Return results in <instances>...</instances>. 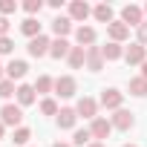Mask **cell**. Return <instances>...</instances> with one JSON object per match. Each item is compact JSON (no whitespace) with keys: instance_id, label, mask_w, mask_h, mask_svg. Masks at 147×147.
Returning <instances> with one entry per match:
<instances>
[{"instance_id":"obj_10","label":"cell","mask_w":147,"mask_h":147,"mask_svg":"<svg viewBox=\"0 0 147 147\" xmlns=\"http://www.w3.org/2000/svg\"><path fill=\"white\" fill-rule=\"evenodd\" d=\"M110 124H113L115 130H130L136 121H133V113H127V110H115V115L110 118Z\"/></svg>"},{"instance_id":"obj_1","label":"cell","mask_w":147,"mask_h":147,"mask_svg":"<svg viewBox=\"0 0 147 147\" xmlns=\"http://www.w3.org/2000/svg\"><path fill=\"white\" fill-rule=\"evenodd\" d=\"M0 121H3V127H20L23 110L15 107V104H3V110H0Z\"/></svg>"},{"instance_id":"obj_36","label":"cell","mask_w":147,"mask_h":147,"mask_svg":"<svg viewBox=\"0 0 147 147\" xmlns=\"http://www.w3.org/2000/svg\"><path fill=\"white\" fill-rule=\"evenodd\" d=\"M52 147H72V144H63V141H55Z\"/></svg>"},{"instance_id":"obj_33","label":"cell","mask_w":147,"mask_h":147,"mask_svg":"<svg viewBox=\"0 0 147 147\" xmlns=\"http://www.w3.org/2000/svg\"><path fill=\"white\" fill-rule=\"evenodd\" d=\"M12 46H15V43H12L9 38H0V55H9V52H12Z\"/></svg>"},{"instance_id":"obj_11","label":"cell","mask_w":147,"mask_h":147,"mask_svg":"<svg viewBox=\"0 0 147 147\" xmlns=\"http://www.w3.org/2000/svg\"><path fill=\"white\" fill-rule=\"evenodd\" d=\"M75 113L92 121V118H98V115H95V113H98V104H95L92 98H81V101H78V107H75Z\"/></svg>"},{"instance_id":"obj_27","label":"cell","mask_w":147,"mask_h":147,"mask_svg":"<svg viewBox=\"0 0 147 147\" xmlns=\"http://www.w3.org/2000/svg\"><path fill=\"white\" fill-rule=\"evenodd\" d=\"M29 138H32V133H29V127H18L15 130V144H29Z\"/></svg>"},{"instance_id":"obj_19","label":"cell","mask_w":147,"mask_h":147,"mask_svg":"<svg viewBox=\"0 0 147 147\" xmlns=\"http://www.w3.org/2000/svg\"><path fill=\"white\" fill-rule=\"evenodd\" d=\"M69 43H66V38H58V40H52V49H49V55L52 58H66L69 55Z\"/></svg>"},{"instance_id":"obj_2","label":"cell","mask_w":147,"mask_h":147,"mask_svg":"<svg viewBox=\"0 0 147 147\" xmlns=\"http://www.w3.org/2000/svg\"><path fill=\"white\" fill-rule=\"evenodd\" d=\"M49 49H52V40L46 35H38V38L29 40V55L32 58H43V55H49Z\"/></svg>"},{"instance_id":"obj_24","label":"cell","mask_w":147,"mask_h":147,"mask_svg":"<svg viewBox=\"0 0 147 147\" xmlns=\"http://www.w3.org/2000/svg\"><path fill=\"white\" fill-rule=\"evenodd\" d=\"M90 138H92L90 130H75V136H72V144H75V147H87Z\"/></svg>"},{"instance_id":"obj_6","label":"cell","mask_w":147,"mask_h":147,"mask_svg":"<svg viewBox=\"0 0 147 147\" xmlns=\"http://www.w3.org/2000/svg\"><path fill=\"white\" fill-rule=\"evenodd\" d=\"M124 58H127V63H144V61H147V46L130 43V46L124 49Z\"/></svg>"},{"instance_id":"obj_15","label":"cell","mask_w":147,"mask_h":147,"mask_svg":"<svg viewBox=\"0 0 147 147\" xmlns=\"http://www.w3.org/2000/svg\"><path fill=\"white\" fill-rule=\"evenodd\" d=\"M26 61H9V66H6V75H9V81H20L23 75H26Z\"/></svg>"},{"instance_id":"obj_25","label":"cell","mask_w":147,"mask_h":147,"mask_svg":"<svg viewBox=\"0 0 147 147\" xmlns=\"http://www.w3.org/2000/svg\"><path fill=\"white\" fill-rule=\"evenodd\" d=\"M49 90H55V81H52L49 75H40L38 84H35V92H49Z\"/></svg>"},{"instance_id":"obj_17","label":"cell","mask_w":147,"mask_h":147,"mask_svg":"<svg viewBox=\"0 0 147 147\" xmlns=\"http://www.w3.org/2000/svg\"><path fill=\"white\" fill-rule=\"evenodd\" d=\"M18 101H20V107H29V104H35V87H29V84H20V87H18Z\"/></svg>"},{"instance_id":"obj_29","label":"cell","mask_w":147,"mask_h":147,"mask_svg":"<svg viewBox=\"0 0 147 147\" xmlns=\"http://www.w3.org/2000/svg\"><path fill=\"white\" fill-rule=\"evenodd\" d=\"M18 12V3H15V0H0V15H15Z\"/></svg>"},{"instance_id":"obj_22","label":"cell","mask_w":147,"mask_h":147,"mask_svg":"<svg viewBox=\"0 0 147 147\" xmlns=\"http://www.w3.org/2000/svg\"><path fill=\"white\" fill-rule=\"evenodd\" d=\"M20 32H23L26 38H38V35H40V23H38L35 18H26V20L20 23Z\"/></svg>"},{"instance_id":"obj_13","label":"cell","mask_w":147,"mask_h":147,"mask_svg":"<svg viewBox=\"0 0 147 147\" xmlns=\"http://www.w3.org/2000/svg\"><path fill=\"white\" fill-rule=\"evenodd\" d=\"M66 61H69L72 69H81V66L87 63V49H84V46H72L69 55H66Z\"/></svg>"},{"instance_id":"obj_30","label":"cell","mask_w":147,"mask_h":147,"mask_svg":"<svg viewBox=\"0 0 147 147\" xmlns=\"http://www.w3.org/2000/svg\"><path fill=\"white\" fill-rule=\"evenodd\" d=\"M23 9H26L29 15H38V12L43 9V3H40V0H26V3H23Z\"/></svg>"},{"instance_id":"obj_9","label":"cell","mask_w":147,"mask_h":147,"mask_svg":"<svg viewBox=\"0 0 147 147\" xmlns=\"http://www.w3.org/2000/svg\"><path fill=\"white\" fill-rule=\"evenodd\" d=\"M87 66L92 72H101L104 69V52H101V46H90L87 49Z\"/></svg>"},{"instance_id":"obj_28","label":"cell","mask_w":147,"mask_h":147,"mask_svg":"<svg viewBox=\"0 0 147 147\" xmlns=\"http://www.w3.org/2000/svg\"><path fill=\"white\" fill-rule=\"evenodd\" d=\"M18 90H15V81H0V98H9V95H15Z\"/></svg>"},{"instance_id":"obj_3","label":"cell","mask_w":147,"mask_h":147,"mask_svg":"<svg viewBox=\"0 0 147 147\" xmlns=\"http://www.w3.org/2000/svg\"><path fill=\"white\" fill-rule=\"evenodd\" d=\"M75 90H78V84H75V78H72V75H61V78L55 81V92H58L61 98H72V95H75Z\"/></svg>"},{"instance_id":"obj_8","label":"cell","mask_w":147,"mask_h":147,"mask_svg":"<svg viewBox=\"0 0 147 147\" xmlns=\"http://www.w3.org/2000/svg\"><path fill=\"white\" fill-rule=\"evenodd\" d=\"M107 32H110V40H115V43H121L124 38H130V26H127L124 20H113V23L107 26Z\"/></svg>"},{"instance_id":"obj_5","label":"cell","mask_w":147,"mask_h":147,"mask_svg":"<svg viewBox=\"0 0 147 147\" xmlns=\"http://www.w3.org/2000/svg\"><path fill=\"white\" fill-rule=\"evenodd\" d=\"M121 20H124L127 26H136V29H138V26L144 23V12H141L138 6H124V9H121Z\"/></svg>"},{"instance_id":"obj_20","label":"cell","mask_w":147,"mask_h":147,"mask_svg":"<svg viewBox=\"0 0 147 147\" xmlns=\"http://www.w3.org/2000/svg\"><path fill=\"white\" fill-rule=\"evenodd\" d=\"M101 52H104L107 61H118V58H124V49H121V43H115V40H110L107 46H101Z\"/></svg>"},{"instance_id":"obj_12","label":"cell","mask_w":147,"mask_h":147,"mask_svg":"<svg viewBox=\"0 0 147 147\" xmlns=\"http://www.w3.org/2000/svg\"><path fill=\"white\" fill-rule=\"evenodd\" d=\"M90 6L84 3V0H75V3H69V20H87L90 18Z\"/></svg>"},{"instance_id":"obj_35","label":"cell","mask_w":147,"mask_h":147,"mask_svg":"<svg viewBox=\"0 0 147 147\" xmlns=\"http://www.w3.org/2000/svg\"><path fill=\"white\" fill-rule=\"evenodd\" d=\"M141 78H147V61L141 63Z\"/></svg>"},{"instance_id":"obj_32","label":"cell","mask_w":147,"mask_h":147,"mask_svg":"<svg viewBox=\"0 0 147 147\" xmlns=\"http://www.w3.org/2000/svg\"><path fill=\"white\" fill-rule=\"evenodd\" d=\"M9 18H3V15H0V38H9Z\"/></svg>"},{"instance_id":"obj_7","label":"cell","mask_w":147,"mask_h":147,"mask_svg":"<svg viewBox=\"0 0 147 147\" xmlns=\"http://www.w3.org/2000/svg\"><path fill=\"white\" fill-rule=\"evenodd\" d=\"M121 101H124V95H121L115 87H110V90L101 92V104H104L107 110H121Z\"/></svg>"},{"instance_id":"obj_14","label":"cell","mask_w":147,"mask_h":147,"mask_svg":"<svg viewBox=\"0 0 147 147\" xmlns=\"http://www.w3.org/2000/svg\"><path fill=\"white\" fill-rule=\"evenodd\" d=\"M75 40L90 49V46L95 43V29H92V26H78V29H75Z\"/></svg>"},{"instance_id":"obj_31","label":"cell","mask_w":147,"mask_h":147,"mask_svg":"<svg viewBox=\"0 0 147 147\" xmlns=\"http://www.w3.org/2000/svg\"><path fill=\"white\" fill-rule=\"evenodd\" d=\"M136 35H138V43L144 46V43H147V20H144V23H141V26L136 29Z\"/></svg>"},{"instance_id":"obj_34","label":"cell","mask_w":147,"mask_h":147,"mask_svg":"<svg viewBox=\"0 0 147 147\" xmlns=\"http://www.w3.org/2000/svg\"><path fill=\"white\" fill-rule=\"evenodd\" d=\"M87 147H107V144H104V141H90Z\"/></svg>"},{"instance_id":"obj_40","label":"cell","mask_w":147,"mask_h":147,"mask_svg":"<svg viewBox=\"0 0 147 147\" xmlns=\"http://www.w3.org/2000/svg\"><path fill=\"white\" fill-rule=\"evenodd\" d=\"M124 147H136V144H124Z\"/></svg>"},{"instance_id":"obj_18","label":"cell","mask_w":147,"mask_h":147,"mask_svg":"<svg viewBox=\"0 0 147 147\" xmlns=\"http://www.w3.org/2000/svg\"><path fill=\"white\" fill-rule=\"evenodd\" d=\"M52 32H55L58 38L69 35V32H72V20H69V18H55V20H52Z\"/></svg>"},{"instance_id":"obj_23","label":"cell","mask_w":147,"mask_h":147,"mask_svg":"<svg viewBox=\"0 0 147 147\" xmlns=\"http://www.w3.org/2000/svg\"><path fill=\"white\" fill-rule=\"evenodd\" d=\"M130 92L138 95V98H144L147 95V78H141V75L138 78H130Z\"/></svg>"},{"instance_id":"obj_38","label":"cell","mask_w":147,"mask_h":147,"mask_svg":"<svg viewBox=\"0 0 147 147\" xmlns=\"http://www.w3.org/2000/svg\"><path fill=\"white\" fill-rule=\"evenodd\" d=\"M0 81H3V66H0Z\"/></svg>"},{"instance_id":"obj_16","label":"cell","mask_w":147,"mask_h":147,"mask_svg":"<svg viewBox=\"0 0 147 147\" xmlns=\"http://www.w3.org/2000/svg\"><path fill=\"white\" fill-rule=\"evenodd\" d=\"M75 121H78V113H75V110H61V113H58V127H61V130L75 127Z\"/></svg>"},{"instance_id":"obj_26","label":"cell","mask_w":147,"mask_h":147,"mask_svg":"<svg viewBox=\"0 0 147 147\" xmlns=\"http://www.w3.org/2000/svg\"><path fill=\"white\" fill-rule=\"evenodd\" d=\"M40 113H43V115H58L61 110H58V104H55L52 98H43V101H40Z\"/></svg>"},{"instance_id":"obj_37","label":"cell","mask_w":147,"mask_h":147,"mask_svg":"<svg viewBox=\"0 0 147 147\" xmlns=\"http://www.w3.org/2000/svg\"><path fill=\"white\" fill-rule=\"evenodd\" d=\"M0 138H3V121H0Z\"/></svg>"},{"instance_id":"obj_4","label":"cell","mask_w":147,"mask_h":147,"mask_svg":"<svg viewBox=\"0 0 147 147\" xmlns=\"http://www.w3.org/2000/svg\"><path fill=\"white\" fill-rule=\"evenodd\" d=\"M90 133H92V138H98V141H104V138H110V133H113V124L107 121V118H92V124H90Z\"/></svg>"},{"instance_id":"obj_21","label":"cell","mask_w":147,"mask_h":147,"mask_svg":"<svg viewBox=\"0 0 147 147\" xmlns=\"http://www.w3.org/2000/svg\"><path fill=\"white\" fill-rule=\"evenodd\" d=\"M92 15H95V20H98V23H107V26L113 23V9H110L107 3L95 6V9H92Z\"/></svg>"},{"instance_id":"obj_39","label":"cell","mask_w":147,"mask_h":147,"mask_svg":"<svg viewBox=\"0 0 147 147\" xmlns=\"http://www.w3.org/2000/svg\"><path fill=\"white\" fill-rule=\"evenodd\" d=\"M144 15H147V3H144Z\"/></svg>"}]
</instances>
